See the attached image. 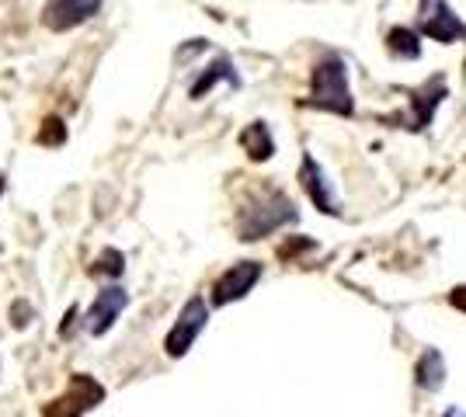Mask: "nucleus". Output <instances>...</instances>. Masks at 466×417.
I'll use <instances>...</instances> for the list:
<instances>
[{"instance_id": "obj_4", "label": "nucleus", "mask_w": 466, "mask_h": 417, "mask_svg": "<svg viewBox=\"0 0 466 417\" xmlns=\"http://www.w3.org/2000/svg\"><path fill=\"white\" fill-rule=\"evenodd\" d=\"M209 323V303L202 296H192L181 310H177V320L171 323L167 338H164V355L167 358H185L195 348L198 334L206 331Z\"/></svg>"}, {"instance_id": "obj_8", "label": "nucleus", "mask_w": 466, "mask_h": 417, "mask_svg": "<svg viewBox=\"0 0 466 417\" xmlns=\"http://www.w3.org/2000/svg\"><path fill=\"white\" fill-rule=\"evenodd\" d=\"M418 21H421V32L428 39L442 42V45H452L456 39L466 35V25L456 18V11L446 0H421L418 4Z\"/></svg>"}, {"instance_id": "obj_10", "label": "nucleus", "mask_w": 466, "mask_h": 417, "mask_svg": "<svg viewBox=\"0 0 466 417\" xmlns=\"http://www.w3.org/2000/svg\"><path fill=\"white\" fill-rule=\"evenodd\" d=\"M442 98H446V77H428L421 87H414V91L408 94L414 115L404 122V129H410V133L428 129V122L435 119V112H439Z\"/></svg>"}, {"instance_id": "obj_11", "label": "nucleus", "mask_w": 466, "mask_h": 417, "mask_svg": "<svg viewBox=\"0 0 466 417\" xmlns=\"http://www.w3.org/2000/svg\"><path fill=\"white\" fill-rule=\"evenodd\" d=\"M216 84H230L233 91L240 87V74H237V63L230 60V56H216L198 77H195V84L188 87V98L192 101H202L209 91H213Z\"/></svg>"}, {"instance_id": "obj_2", "label": "nucleus", "mask_w": 466, "mask_h": 417, "mask_svg": "<svg viewBox=\"0 0 466 417\" xmlns=\"http://www.w3.org/2000/svg\"><path fill=\"white\" fill-rule=\"evenodd\" d=\"M296 219H299V209H296V202L286 192H261L258 199H251L240 209L237 237L244 240V243H254V240L282 230V226H292Z\"/></svg>"}, {"instance_id": "obj_16", "label": "nucleus", "mask_w": 466, "mask_h": 417, "mask_svg": "<svg viewBox=\"0 0 466 417\" xmlns=\"http://www.w3.org/2000/svg\"><path fill=\"white\" fill-rule=\"evenodd\" d=\"M35 143L39 146H63L66 143V122L59 119V115H46L39 133H35Z\"/></svg>"}, {"instance_id": "obj_3", "label": "nucleus", "mask_w": 466, "mask_h": 417, "mask_svg": "<svg viewBox=\"0 0 466 417\" xmlns=\"http://www.w3.org/2000/svg\"><path fill=\"white\" fill-rule=\"evenodd\" d=\"M105 397H108L105 382H97L87 372H74V376L66 379V390L42 407V417H84L91 414L95 407H101Z\"/></svg>"}, {"instance_id": "obj_13", "label": "nucleus", "mask_w": 466, "mask_h": 417, "mask_svg": "<svg viewBox=\"0 0 466 417\" xmlns=\"http://www.w3.org/2000/svg\"><path fill=\"white\" fill-rule=\"evenodd\" d=\"M414 382L425 393H439L446 386V355L435 352V348H425L421 358L414 362Z\"/></svg>"}, {"instance_id": "obj_21", "label": "nucleus", "mask_w": 466, "mask_h": 417, "mask_svg": "<svg viewBox=\"0 0 466 417\" xmlns=\"http://www.w3.org/2000/svg\"><path fill=\"white\" fill-rule=\"evenodd\" d=\"M449 306L460 310V313H466V285H456V289L449 293Z\"/></svg>"}, {"instance_id": "obj_22", "label": "nucleus", "mask_w": 466, "mask_h": 417, "mask_svg": "<svg viewBox=\"0 0 466 417\" xmlns=\"http://www.w3.org/2000/svg\"><path fill=\"white\" fill-rule=\"evenodd\" d=\"M442 417H466V411H463V407H449V411Z\"/></svg>"}, {"instance_id": "obj_7", "label": "nucleus", "mask_w": 466, "mask_h": 417, "mask_svg": "<svg viewBox=\"0 0 466 417\" xmlns=\"http://www.w3.org/2000/svg\"><path fill=\"white\" fill-rule=\"evenodd\" d=\"M126 306H129V293H126L118 282H108V285L95 296L91 310H87V317H84L87 334L105 338V334L118 323V317H122V310H126Z\"/></svg>"}, {"instance_id": "obj_6", "label": "nucleus", "mask_w": 466, "mask_h": 417, "mask_svg": "<svg viewBox=\"0 0 466 417\" xmlns=\"http://www.w3.org/2000/svg\"><path fill=\"white\" fill-rule=\"evenodd\" d=\"M296 181H299V188L307 192V199H310L320 213H328V216H341V199H338V188L330 184L324 164L313 157V154H303Z\"/></svg>"}, {"instance_id": "obj_19", "label": "nucleus", "mask_w": 466, "mask_h": 417, "mask_svg": "<svg viewBox=\"0 0 466 417\" xmlns=\"http://www.w3.org/2000/svg\"><path fill=\"white\" fill-rule=\"evenodd\" d=\"M77 317H80V306H70V310L63 313V323H59V338H74V331H77Z\"/></svg>"}, {"instance_id": "obj_1", "label": "nucleus", "mask_w": 466, "mask_h": 417, "mask_svg": "<svg viewBox=\"0 0 466 417\" xmlns=\"http://www.w3.org/2000/svg\"><path fill=\"white\" fill-rule=\"evenodd\" d=\"M307 108H320L330 115L351 119L355 115V98H351L349 84V63L338 53H324L320 60L313 63L310 70V98L303 101Z\"/></svg>"}, {"instance_id": "obj_14", "label": "nucleus", "mask_w": 466, "mask_h": 417, "mask_svg": "<svg viewBox=\"0 0 466 417\" xmlns=\"http://www.w3.org/2000/svg\"><path fill=\"white\" fill-rule=\"evenodd\" d=\"M387 53L393 60H421V35L408 25H393L387 32Z\"/></svg>"}, {"instance_id": "obj_18", "label": "nucleus", "mask_w": 466, "mask_h": 417, "mask_svg": "<svg viewBox=\"0 0 466 417\" xmlns=\"http://www.w3.org/2000/svg\"><path fill=\"white\" fill-rule=\"evenodd\" d=\"M313 247V240H299V237H292V240H286L282 247H279V258H296L299 251H310Z\"/></svg>"}, {"instance_id": "obj_15", "label": "nucleus", "mask_w": 466, "mask_h": 417, "mask_svg": "<svg viewBox=\"0 0 466 417\" xmlns=\"http://www.w3.org/2000/svg\"><path fill=\"white\" fill-rule=\"evenodd\" d=\"M95 278H105V282H118L122 272H126V254L116 251V247H105L95 261H91V268H87Z\"/></svg>"}, {"instance_id": "obj_23", "label": "nucleus", "mask_w": 466, "mask_h": 417, "mask_svg": "<svg viewBox=\"0 0 466 417\" xmlns=\"http://www.w3.org/2000/svg\"><path fill=\"white\" fill-rule=\"evenodd\" d=\"M4 188H7V178H4V174H0V199H4Z\"/></svg>"}, {"instance_id": "obj_20", "label": "nucleus", "mask_w": 466, "mask_h": 417, "mask_svg": "<svg viewBox=\"0 0 466 417\" xmlns=\"http://www.w3.org/2000/svg\"><path fill=\"white\" fill-rule=\"evenodd\" d=\"M11 313H15V327H28V320H32V306H28V303H15V310H11Z\"/></svg>"}, {"instance_id": "obj_12", "label": "nucleus", "mask_w": 466, "mask_h": 417, "mask_svg": "<svg viewBox=\"0 0 466 417\" xmlns=\"http://www.w3.org/2000/svg\"><path fill=\"white\" fill-rule=\"evenodd\" d=\"M237 143H240V150L248 154L251 164H265V160L275 157V136H272V129H268V122H261V119L248 122V125L240 129Z\"/></svg>"}, {"instance_id": "obj_9", "label": "nucleus", "mask_w": 466, "mask_h": 417, "mask_svg": "<svg viewBox=\"0 0 466 417\" xmlns=\"http://www.w3.org/2000/svg\"><path fill=\"white\" fill-rule=\"evenodd\" d=\"M105 0H46V11H42V25L49 32H74L80 25L95 18L101 11Z\"/></svg>"}, {"instance_id": "obj_5", "label": "nucleus", "mask_w": 466, "mask_h": 417, "mask_svg": "<svg viewBox=\"0 0 466 417\" xmlns=\"http://www.w3.org/2000/svg\"><path fill=\"white\" fill-rule=\"evenodd\" d=\"M261 275H265V264H261V261H254V258L237 261V264H230V268L213 282L209 303H213V306H230V303L248 299L254 293V285L261 282Z\"/></svg>"}, {"instance_id": "obj_17", "label": "nucleus", "mask_w": 466, "mask_h": 417, "mask_svg": "<svg viewBox=\"0 0 466 417\" xmlns=\"http://www.w3.org/2000/svg\"><path fill=\"white\" fill-rule=\"evenodd\" d=\"M206 49H209V42H206V39H188V45H181V49L175 53V60L188 63V60H195L198 53H206Z\"/></svg>"}]
</instances>
